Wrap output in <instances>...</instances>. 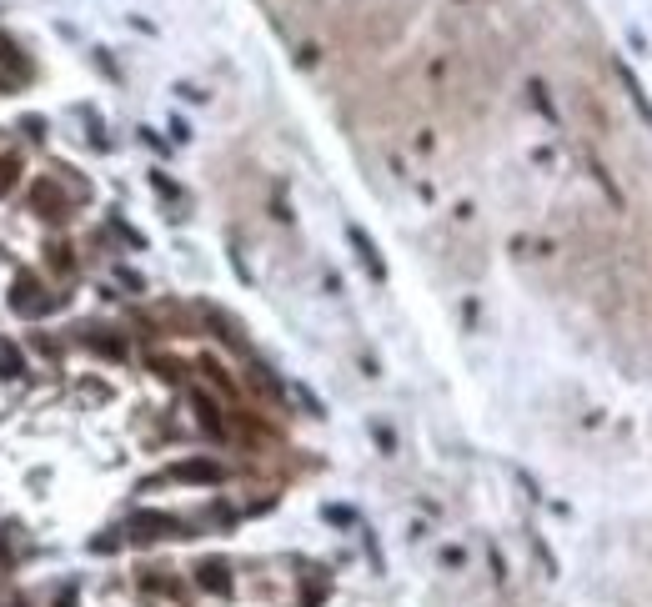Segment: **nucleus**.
<instances>
[{
	"label": "nucleus",
	"mask_w": 652,
	"mask_h": 607,
	"mask_svg": "<svg viewBox=\"0 0 652 607\" xmlns=\"http://www.w3.org/2000/svg\"><path fill=\"white\" fill-rule=\"evenodd\" d=\"M56 301H61V296L41 291V276H36V271H21V276L11 281V312H21V317H46Z\"/></svg>",
	"instance_id": "f257e3e1"
},
{
	"label": "nucleus",
	"mask_w": 652,
	"mask_h": 607,
	"mask_svg": "<svg viewBox=\"0 0 652 607\" xmlns=\"http://www.w3.org/2000/svg\"><path fill=\"white\" fill-rule=\"evenodd\" d=\"M166 537H186V522L171 512H136L131 517V542H166Z\"/></svg>",
	"instance_id": "f03ea898"
},
{
	"label": "nucleus",
	"mask_w": 652,
	"mask_h": 607,
	"mask_svg": "<svg viewBox=\"0 0 652 607\" xmlns=\"http://www.w3.org/2000/svg\"><path fill=\"white\" fill-rule=\"evenodd\" d=\"M166 482H191V487H216V482H226V467H221L216 457H186V462H176V467L166 472Z\"/></svg>",
	"instance_id": "7ed1b4c3"
},
{
	"label": "nucleus",
	"mask_w": 652,
	"mask_h": 607,
	"mask_svg": "<svg viewBox=\"0 0 652 607\" xmlns=\"http://www.w3.org/2000/svg\"><path fill=\"white\" fill-rule=\"evenodd\" d=\"M31 206H36V216H46V221H66V216H71V201L56 191V176L31 186Z\"/></svg>",
	"instance_id": "20e7f679"
},
{
	"label": "nucleus",
	"mask_w": 652,
	"mask_h": 607,
	"mask_svg": "<svg viewBox=\"0 0 652 607\" xmlns=\"http://www.w3.org/2000/svg\"><path fill=\"white\" fill-rule=\"evenodd\" d=\"M191 407H196V417H201V427H206V432H216V437H226V432H231V427H226V412L216 407V397H211V392H201V387H196V392H191Z\"/></svg>",
	"instance_id": "39448f33"
},
{
	"label": "nucleus",
	"mask_w": 652,
	"mask_h": 607,
	"mask_svg": "<svg viewBox=\"0 0 652 607\" xmlns=\"http://www.w3.org/2000/svg\"><path fill=\"white\" fill-rule=\"evenodd\" d=\"M196 582H201L206 592L226 597V592H231V567H226L221 557H206V562H196Z\"/></svg>",
	"instance_id": "423d86ee"
},
{
	"label": "nucleus",
	"mask_w": 652,
	"mask_h": 607,
	"mask_svg": "<svg viewBox=\"0 0 652 607\" xmlns=\"http://www.w3.org/2000/svg\"><path fill=\"white\" fill-rule=\"evenodd\" d=\"M352 246H357V256H362V266L377 276V281H387V266H382V256H377V246H372V236L362 231V226H352Z\"/></svg>",
	"instance_id": "0eeeda50"
},
{
	"label": "nucleus",
	"mask_w": 652,
	"mask_h": 607,
	"mask_svg": "<svg viewBox=\"0 0 652 607\" xmlns=\"http://www.w3.org/2000/svg\"><path fill=\"white\" fill-rule=\"evenodd\" d=\"M86 347H91V352H101V357H111V362H126V342H121V337H111V332H91V337H86Z\"/></svg>",
	"instance_id": "6e6552de"
},
{
	"label": "nucleus",
	"mask_w": 652,
	"mask_h": 607,
	"mask_svg": "<svg viewBox=\"0 0 652 607\" xmlns=\"http://www.w3.org/2000/svg\"><path fill=\"white\" fill-rule=\"evenodd\" d=\"M141 587H146V592H166V597H181V582H176V577H166V567H151V572L141 577Z\"/></svg>",
	"instance_id": "1a4fd4ad"
},
{
	"label": "nucleus",
	"mask_w": 652,
	"mask_h": 607,
	"mask_svg": "<svg viewBox=\"0 0 652 607\" xmlns=\"http://www.w3.org/2000/svg\"><path fill=\"white\" fill-rule=\"evenodd\" d=\"M21 372H26L21 352H16L11 342H0V377H21Z\"/></svg>",
	"instance_id": "9d476101"
},
{
	"label": "nucleus",
	"mask_w": 652,
	"mask_h": 607,
	"mask_svg": "<svg viewBox=\"0 0 652 607\" xmlns=\"http://www.w3.org/2000/svg\"><path fill=\"white\" fill-rule=\"evenodd\" d=\"M622 86H627V96H632V106H637V111H642V121H647V126H652V106H647V96H642V86H637V81H632V76H627V71H622Z\"/></svg>",
	"instance_id": "9b49d317"
},
{
	"label": "nucleus",
	"mask_w": 652,
	"mask_h": 607,
	"mask_svg": "<svg viewBox=\"0 0 652 607\" xmlns=\"http://www.w3.org/2000/svg\"><path fill=\"white\" fill-rule=\"evenodd\" d=\"M46 261H51L56 271H71V266H76V256H71V246H51V256H46Z\"/></svg>",
	"instance_id": "f8f14e48"
},
{
	"label": "nucleus",
	"mask_w": 652,
	"mask_h": 607,
	"mask_svg": "<svg viewBox=\"0 0 652 607\" xmlns=\"http://www.w3.org/2000/svg\"><path fill=\"white\" fill-rule=\"evenodd\" d=\"M151 367H156L166 382H181V362H171V357H151Z\"/></svg>",
	"instance_id": "ddd939ff"
},
{
	"label": "nucleus",
	"mask_w": 652,
	"mask_h": 607,
	"mask_svg": "<svg viewBox=\"0 0 652 607\" xmlns=\"http://www.w3.org/2000/svg\"><path fill=\"white\" fill-rule=\"evenodd\" d=\"M0 61H6V66H21V51H16L6 36H0Z\"/></svg>",
	"instance_id": "4468645a"
},
{
	"label": "nucleus",
	"mask_w": 652,
	"mask_h": 607,
	"mask_svg": "<svg viewBox=\"0 0 652 607\" xmlns=\"http://www.w3.org/2000/svg\"><path fill=\"white\" fill-rule=\"evenodd\" d=\"M0 567H6V542H0Z\"/></svg>",
	"instance_id": "2eb2a0df"
}]
</instances>
